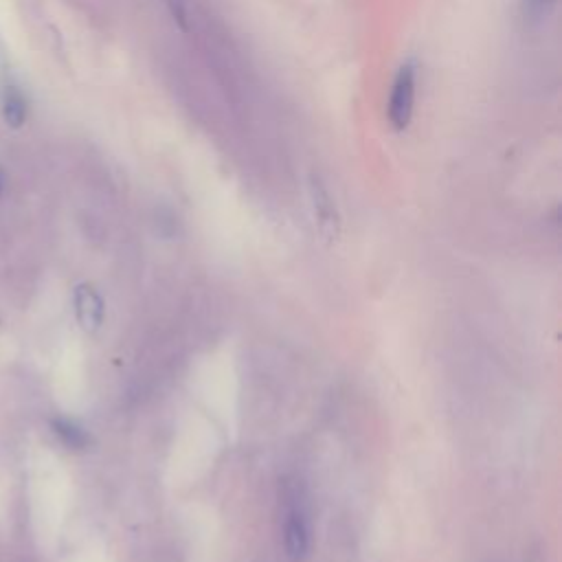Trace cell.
Listing matches in <instances>:
<instances>
[{"label":"cell","mask_w":562,"mask_h":562,"mask_svg":"<svg viewBox=\"0 0 562 562\" xmlns=\"http://www.w3.org/2000/svg\"><path fill=\"white\" fill-rule=\"evenodd\" d=\"M312 200H314V209H317L319 222L323 224H334L336 222V213H334V202L328 194V189L323 187V183L319 178H312Z\"/></svg>","instance_id":"obj_6"},{"label":"cell","mask_w":562,"mask_h":562,"mask_svg":"<svg viewBox=\"0 0 562 562\" xmlns=\"http://www.w3.org/2000/svg\"><path fill=\"white\" fill-rule=\"evenodd\" d=\"M284 538H286V552L292 560L306 558L308 547H310V530H308L306 514H303L301 510L292 508L288 512Z\"/></svg>","instance_id":"obj_3"},{"label":"cell","mask_w":562,"mask_h":562,"mask_svg":"<svg viewBox=\"0 0 562 562\" xmlns=\"http://www.w3.org/2000/svg\"><path fill=\"white\" fill-rule=\"evenodd\" d=\"M3 117L7 121V126L11 128L25 126V121L29 117V106L25 95L20 93V88L7 86L3 91Z\"/></svg>","instance_id":"obj_5"},{"label":"cell","mask_w":562,"mask_h":562,"mask_svg":"<svg viewBox=\"0 0 562 562\" xmlns=\"http://www.w3.org/2000/svg\"><path fill=\"white\" fill-rule=\"evenodd\" d=\"M556 5L558 0H521V11L523 18L530 22V25H538V22H543L552 14Z\"/></svg>","instance_id":"obj_7"},{"label":"cell","mask_w":562,"mask_h":562,"mask_svg":"<svg viewBox=\"0 0 562 562\" xmlns=\"http://www.w3.org/2000/svg\"><path fill=\"white\" fill-rule=\"evenodd\" d=\"M3 191H5V176L0 172V196H3Z\"/></svg>","instance_id":"obj_8"},{"label":"cell","mask_w":562,"mask_h":562,"mask_svg":"<svg viewBox=\"0 0 562 562\" xmlns=\"http://www.w3.org/2000/svg\"><path fill=\"white\" fill-rule=\"evenodd\" d=\"M51 431L69 451H86V448L91 446V435H88L80 424L71 420L55 418L51 422Z\"/></svg>","instance_id":"obj_4"},{"label":"cell","mask_w":562,"mask_h":562,"mask_svg":"<svg viewBox=\"0 0 562 562\" xmlns=\"http://www.w3.org/2000/svg\"><path fill=\"white\" fill-rule=\"evenodd\" d=\"M415 86H418V69L413 62H407L398 71L391 86L387 115L396 130H407L415 110Z\"/></svg>","instance_id":"obj_1"},{"label":"cell","mask_w":562,"mask_h":562,"mask_svg":"<svg viewBox=\"0 0 562 562\" xmlns=\"http://www.w3.org/2000/svg\"><path fill=\"white\" fill-rule=\"evenodd\" d=\"M75 312H77V321H80L86 332H95L99 330V325L104 323V301H101L99 292L93 286L88 284L77 286Z\"/></svg>","instance_id":"obj_2"}]
</instances>
